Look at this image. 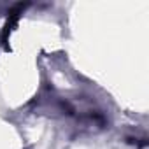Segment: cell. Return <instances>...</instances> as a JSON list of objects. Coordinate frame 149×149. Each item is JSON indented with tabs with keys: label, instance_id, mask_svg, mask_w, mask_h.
<instances>
[{
	"label": "cell",
	"instance_id": "1",
	"mask_svg": "<svg viewBox=\"0 0 149 149\" xmlns=\"http://www.w3.org/2000/svg\"><path fill=\"white\" fill-rule=\"evenodd\" d=\"M26 9V4H16V6H13L11 9H9V16H7V19H6V25H4V30H2V44H4V47L6 49H9V35H11V32L14 30V26L18 25V19L21 18V14H23V11Z\"/></svg>",
	"mask_w": 149,
	"mask_h": 149
}]
</instances>
